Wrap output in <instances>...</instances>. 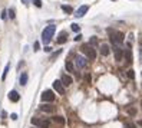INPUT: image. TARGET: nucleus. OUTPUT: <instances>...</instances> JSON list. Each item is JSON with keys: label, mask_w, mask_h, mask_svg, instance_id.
Instances as JSON below:
<instances>
[{"label": "nucleus", "mask_w": 142, "mask_h": 128, "mask_svg": "<svg viewBox=\"0 0 142 128\" xmlns=\"http://www.w3.org/2000/svg\"><path fill=\"white\" fill-rule=\"evenodd\" d=\"M55 30H56V26L55 25H49V26H46L43 29V32H42V40H43L44 45H48L50 42V39L55 35Z\"/></svg>", "instance_id": "obj_1"}, {"label": "nucleus", "mask_w": 142, "mask_h": 128, "mask_svg": "<svg viewBox=\"0 0 142 128\" xmlns=\"http://www.w3.org/2000/svg\"><path fill=\"white\" fill-rule=\"evenodd\" d=\"M80 50H82V53H83L85 56L88 58V59H90V61H93L95 58H96V50L90 46L89 43H85L82 45V48H80Z\"/></svg>", "instance_id": "obj_2"}, {"label": "nucleus", "mask_w": 142, "mask_h": 128, "mask_svg": "<svg viewBox=\"0 0 142 128\" xmlns=\"http://www.w3.org/2000/svg\"><path fill=\"white\" fill-rule=\"evenodd\" d=\"M109 35H111V40L113 45H118L119 46L122 42H124V33L122 32H118V30H112V29H109Z\"/></svg>", "instance_id": "obj_3"}, {"label": "nucleus", "mask_w": 142, "mask_h": 128, "mask_svg": "<svg viewBox=\"0 0 142 128\" xmlns=\"http://www.w3.org/2000/svg\"><path fill=\"white\" fill-rule=\"evenodd\" d=\"M30 122L33 124V125H36L37 128H49V125H50V122L48 119L37 118V117H33V118L30 119Z\"/></svg>", "instance_id": "obj_4"}, {"label": "nucleus", "mask_w": 142, "mask_h": 128, "mask_svg": "<svg viewBox=\"0 0 142 128\" xmlns=\"http://www.w3.org/2000/svg\"><path fill=\"white\" fill-rule=\"evenodd\" d=\"M40 98H42L43 102H53L55 101V94H53V91L48 89V91H43V94H42Z\"/></svg>", "instance_id": "obj_5"}, {"label": "nucleus", "mask_w": 142, "mask_h": 128, "mask_svg": "<svg viewBox=\"0 0 142 128\" xmlns=\"http://www.w3.org/2000/svg\"><path fill=\"white\" fill-rule=\"evenodd\" d=\"M113 55H115V61L119 62L122 61V58H124V49L121 48V46H118V45H113Z\"/></svg>", "instance_id": "obj_6"}, {"label": "nucleus", "mask_w": 142, "mask_h": 128, "mask_svg": "<svg viewBox=\"0 0 142 128\" xmlns=\"http://www.w3.org/2000/svg\"><path fill=\"white\" fill-rule=\"evenodd\" d=\"M75 63H76V66L79 68V69H82V68L86 66V58L83 56H80V55H78V56H75Z\"/></svg>", "instance_id": "obj_7"}, {"label": "nucleus", "mask_w": 142, "mask_h": 128, "mask_svg": "<svg viewBox=\"0 0 142 128\" xmlns=\"http://www.w3.org/2000/svg\"><path fill=\"white\" fill-rule=\"evenodd\" d=\"M39 109L42 111V112H48V114H52V112H55V106L50 105V104H42V105L39 106Z\"/></svg>", "instance_id": "obj_8"}, {"label": "nucleus", "mask_w": 142, "mask_h": 128, "mask_svg": "<svg viewBox=\"0 0 142 128\" xmlns=\"http://www.w3.org/2000/svg\"><path fill=\"white\" fill-rule=\"evenodd\" d=\"M53 89L58 94H60V95H63V94H65V86L62 85V82H60V81H55V82H53Z\"/></svg>", "instance_id": "obj_9"}, {"label": "nucleus", "mask_w": 142, "mask_h": 128, "mask_svg": "<svg viewBox=\"0 0 142 128\" xmlns=\"http://www.w3.org/2000/svg\"><path fill=\"white\" fill-rule=\"evenodd\" d=\"M88 10H89V6H88V5L80 6L79 9L76 10L75 16H76V17H82V16H85V14H86V12H88Z\"/></svg>", "instance_id": "obj_10"}, {"label": "nucleus", "mask_w": 142, "mask_h": 128, "mask_svg": "<svg viewBox=\"0 0 142 128\" xmlns=\"http://www.w3.org/2000/svg\"><path fill=\"white\" fill-rule=\"evenodd\" d=\"M60 82H62L63 86H69V85L73 82V79H72V76H69L67 74H63L62 78H60Z\"/></svg>", "instance_id": "obj_11"}, {"label": "nucleus", "mask_w": 142, "mask_h": 128, "mask_svg": "<svg viewBox=\"0 0 142 128\" xmlns=\"http://www.w3.org/2000/svg\"><path fill=\"white\" fill-rule=\"evenodd\" d=\"M109 53H111V46L108 43H103L102 46H101V55H102V56H108Z\"/></svg>", "instance_id": "obj_12"}, {"label": "nucleus", "mask_w": 142, "mask_h": 128, "mask_svg": "<svg viewBox=\"0 0 142 128\" xmlns=\"http://www.w3.org/2000/svg\"><path fill=\"white\" fill-rule=\"evenodd\" d=\"M9 99L12 102H17L19 99H20V95H19L17 91H10L9 92Z\"/></svg>", "instance_id": "obj_13"}, {"label": "nucleus", "mask_w": 142, "mask_h": 128, "mask_svg": "<svg viewBox=\"0 0 142 128\" xmlns=\"http://www.w3.org/2000/svg\"><path fill=\"white\" fill-rule=\"evenodd\" d=\"M124 58H125V62L126 63H131L132 62V52H131V49H125Z\"/></svg>", "instance_id": "obj_14"}, {"label": "nucleus", "mask_w": 142, "mask_h": 128, "mask_svg": "<svg viewBox=\"0 0 142 128\" xmlns=\"http://www.w3.org/2000/svg\"><path fill=\"white\" fill-rule=\"evenodd\" d=\"M66 40H67V33L66 32H62V33L59 35V38H58V43L62 45V43H65Z\"/></svg>", "instance_id": "obj_15"}, {"label": "nucleus", "mask_w": 142, "mask_h": 128, "mask_svg": "<svg viewBox=\"0 0 142 128\" xmlns=\"http://www.w3.org/2000/svg\"><path fill=\"white\" fill-rule=\"evenodd\" d=\"M27 79H29V76H27V72H22V75H20V85L25 86L27 84Z\"/></svg>", "instance_id": "obj_16"}, {"label": "nucleus", "mask_w": 142, "mask_h": 128, "mask_svg": "<svg viewBox=\"0 0 142 128\" xmlns=\"http://www.w3.org/2000/svg\"><path fill=\"white\" fill-rule=\"evenodd\" d=\"M53 121L56 124H59V125H63V124H65V118H63V117H55Z\"/></svg>", "instance_id": "obj_17"}, {"label": "nucleus", "mask_w": 142, "mask_h": 128, "mask_svg": "<svg viewBox=\"0 0 142 128\" xmlns=\"http://www.w3.org/2000/svg\"><path fill=\"white\" fill-rule=\"evenodd\" d=\"M62 10L63 12H65V13H72V12H73V9H72L70 6H66V5H62Z\"/></svg>", "instance_id": "obj_18"}, {"label": "nucleus", "mask_w": 142, "mask_h": 128, "mask_svg": "<svg viewBox=\"0 0 142 128\" xmlns=\"http://www.w3.org/2000/svg\"><path fill=\"white\" fill-rule=\"evenodd\" d=\"M66 69H67V72H73V63H72L70 61H66Z\"/></svg>", "instance_id": "obj_19"}, {"label": "nucleus", "mask_w": 142, "mask_h": 128, "mask_svg": "<svg viewBox=\"0 0 142 128\" xmlns=\"http://www.w3.org/2000/svg\"><path fill=\"white\" fill-rule=\"evenodd\" d=\"M89 45H90V46H95V45H98V38H96V36H92V38H90V40H89Z\"/></svg>", "instance_id": "obj_20"}, {"label": "nucleus", "mask_w": 142, "mask_h": 128, "mask_svg": "<svg viewBox=\"0 0 142 128\" xmlns=\"http://www.w3.org/2000/svg\"><path fill=\"white\" fill-rule=\"evenodd\" d=\"M126 75H128L129 79H133V78H135V72H133V69H128V71H126Z\"/></svg>", "instance_id": "obj_21"}, {"label": "nucleus", "mask_w": 142, "mask_h": 128, "mask_svg": "<svg viewBox=\"0 0 142 128\" xmlns=\"http://www.w3.org/2000/svg\"><path fill=\"white\" fill-rule=\"evenodd\" d=\"M9 69H10V65H6L5 72H3V75H2V81H5V79H6V76H7V72H9Z\"/></svg>", "instance_id": "obj_22"}, {"label": "nucleus", "mask_w": 142, "mask_h": 128, "mask_svg": "<svg viewBox=\"0 0 142 128\" xmlns=\"http://www.w3.org/2000/svg\"><path fill=\"white\" fill-rule=\"evenodd\" d=\"M60 53H62V49H59V50H56L55 53H52V56H50V61H53V59H56V58H58L59 55H60Z\"/></svg>", "instance_id": "obj_23"}, {"label": "nucleus", "mask_w": 142, "mask_h": 128, "mask_svg": "<svg viewBox=\"0 0 142 128\" xmlns=\"http://www.w3.org/2000/svg\"><path fill=\"white\" fill-rule=\"evenodd\" d=\"M70 27H72V30H73V32H76V33H78V32L80 30L79 25H76V23H72V25H70Z\"/></svg>", "instance_id": "obj_24"}, {"label": "nucleus", "mask_w": 142, "mask_h": 128, "mask_svg": "<svg viewBox=\"0 0 142 128\" xmlns=\"http://www.w3.org/2000/svg\"><path fill=\"white\" fill-rule=\"evenodd\" d=\"M7 14H9L10 19H14V17H16V14H14V10L13 9H9V10H7Z\"/></svg>", "instance_id": "obj_25"}, {"label": "nucleus", "mask_w": 142, "mask_h": 128, "mask_svg": "<svg viewBox=\"0 0 142 128\" xmlns=\"http://www.w3.org/2000/svg\"><path fill=\"white\" fill-rule=\"evenodd\" d=\"M33 5H35L36 7H42V2H40V0H33Z\"/></svg>", "instance_id": "obj_26"}, {"label": "nucleus", "mask_w": 142, "mask_h": 128, "mask_svg": "<svg viewBox=\"0 0 142 128\" xmlns=\"http://www.w3.org/2000/svg\"><path fill=\"white\" fill-rule=\"evenodd\" d=\"M39 48H40L39 42H35V49H33V50H35V52H37V50H39Z\"/></svg>", "instance_id": "obj_27"}, {"label": "nucleus", "mask_w": 142, "mask_h": 128, "mask_svg": "<svg viewBox=\"0 0 142 128\" xmlns=\"http://www.w3.org/2000/svg\"><path fill=\"white\" fill-rule=\"evenodd\" d=\"M128 112H129L131 115H135V114H136V109H133V108H129Z\"/></svg>", "instance_id": "obj_28"}, {"label": "nucleus", "mask_w": 142, "mask_h": 128, "mask_svg": "<svg viewBox=\"0 0 142 128\" xmlns=\"http://www.w3.org/2000/svg\"><path fill=\"white\" fill-rule=\"evenodd\" d=\"M6 17H7V12H6V10H3V12H2V19L5 20Z\"/></svg>", "instance_id": "obj_29"}, {"label": "nucleus", "mask_w": 142, "mask_h": 128, "mask_svg": "<svg viewBox=\"0 0 142 128\" xmlns=\"http://www.w3.org/2000/svg\"><path fill=\"white\" fill-rule=\"evenodd\" d=\"M12 119H13V121H16V119H17V114H12Z\"/></svg>", "instance_id": "obj_30"}, {"label": "nucleus", "mask_w": 142, "mask_h": 128, "mask_svg": "<svg viewBox=\"0 0 142 128\" xmlns=\"http://www.w3.org/2000/svg\"><path fill=\"white\" fill-rule=\"evenodd\" d=\"M80 39H82V36H80V35H78V36H76V38H75V40H76V42H79Z\"/></svg>", "instance_id": "obj_31"}, {"label": "nucleus", "mask_w": 142, "mask_h": 128, "mask_svg": "<svg viewBox=\"0 0 142 128\" xmlns=\"http://www.w3.org/2000/svg\"><path fill=\"white\" fill-rule=\"evenodd\" d=\"M44 50H46V52H50V50H52V48H49V46H46V48H44Z\"/></svg>", "instance_id": "obj_32"}, {"label": "nucleus", "mask_w": 142, "mask_h": 128, "mask_svg": "<svg viewBox=\"0 0 142 128\" xmlns=\"http://www.w3.org/2000/svg\"><path fill=\"white\" fill-rule=\"evenodd\" d=\"M23 3H25V5H29V0H22Z\"/></svg>", "instance_id": "obj_33"}, {"label": "nucleus", "mask_w": 142, "mask_h": 128, "mask_svg": "<svg viewBox=\"0 0 142 128\" xmlns=\"http://www.w3.org/2000/svg\"><path fill=\"white\" fill-rule=\"evenodd\" d=\"M138 125H139V127L142 128V121H138Z\"/></svg>", "instance_id": "obj_34"}, {"label": "nucleus", "mask_w": 142, "mask_h": 128, "mask_svg": "<svg viewBox=\"0 0 142 128\" xmlns=\"http://www.w3.org/2000/svg\"><path fill=\"white\" fill-rule=\"evenodd\" d=\"M141 106H142V101H141Z\"/></svg>", "instance_id": "obj_35"}]
</instances>
